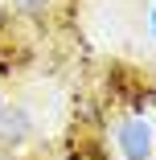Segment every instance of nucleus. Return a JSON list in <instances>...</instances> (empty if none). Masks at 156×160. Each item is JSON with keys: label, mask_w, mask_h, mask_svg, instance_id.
Returning <instances> with one entry per match:
<instances>
[{"label": "nucleus", "mask_w": 156, "mask_h": 160, "mask_svg": "<svg viewBox=\"0 0 156 160\" xmlns=\"http://www.w3.org/2000/svg\"><path fill=\"white\" fill-rule=\"evenodd\" d=\"M58 152L70 156V160H111L103 132H86V127H78V123H70V132L62 136V148Z\"/></svg>", "instance_id": "20e7f679"}, {"label": "nucleus", "mask_w": 156, "mask_h": 160, "mask_svg": "<svg viewBox=\"0 0 156 160\" xmlns=\"http://www.w3.org/2000/svg\"><path fill=\"white\" fill-rule=\"evenodd\" d=\"M8 8L17 12V21H29V25L45 29L49 17H53V0H8Z\"/></svg>", "instance_id": "423d86ee"}, {"label": "nucleus", "mask_w": 156, "mask_h": 160, "mask_svg": "<svg viewBox=\"0 0 156 160\" xmlns=\"http://www.w3.org/2000/svg\"><path fill=\"white\" fill-rule=\"evenodd\" d=\"M148 29H152V37H156V8H152V17H148Z\"/></svg>", "instance_id": "0eeeda50"}, {"label": "nucleus", "mask_w": 156, "mask_h": 160, "mask_svg": "<svg viewBox=\"0 0 156 160\" xmlns=\"http://www.w3.org/2000/svg\"><path fill=\"white\" fill-rule=\"evenodd\" d=\"M70 123L86 127V132H111V103L107 99H78L70 111Z\"/></svg>", "instance_id": "39448f33"}, {"label": "nucleus", "mask_w": 156, "mask_h": 160, "mask_svg": "<svg viewBox=\"0 0 156 160\" xmlns=\"http://www.w3.org/2000/svg\"><path fill=\"white\" fill-rule=\"evenodd\" d=\"M45 160H70V156H62V152H53V156H45Z\"/></svg>", "instance_id": "6e6552de"}, {"label": "nucleus", "mask_w": 156, "mask_h": 160, "mask_svg": "<svg viewBox=\"0 0 156 160\" xmlns=\"http://www.w3.org/2000/svg\"><path fill=\"white\" fill-rule=\"evenodd\" d=\"M111 136H115V148L123 160H152L156 156V132H152L148 115H140V111L111 115Z\"/></svg>", "instance_id": "7ed1b4c3"}, {"label": "nucleus", "mask_w": 156, "mask_h": 160, "mask_svg": "<svg viewBox=\"0 0 156 160\" xmlns=\"http://www.w3.org/2000/svg\"><path fill=\"white\" fill-rule=\"evenodd\" d=\"M33 144H37V115H33V107L0 86V156L4 160H21V152L33 148Z\"/></svg>", "instance_id": "f03ea898"}, {"label": "nucleus", "mask_w": 156, "mask_h": 160, "mask_svg": "<svg viewBox=\"0 0 156 160\" xmlns=\"http://www.w3.org/2000/svg\"><path fill=\"white\" fill-rule=\"evenodd\" d=\"M103 99L119 111H152L156 107V78L144 66L132 62H111L103 70Z\"/></svg>", "instance_id": "f257e3e1"}]
</instances>
